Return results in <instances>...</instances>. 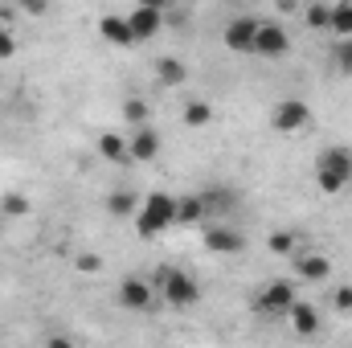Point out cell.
<instances>
[{
	"instance_id": "5b68a950",
	"label": "cell",
	"mask_w": 352,
	"mask_h": 348,
	"mask_svg": "<svg viewBox=\"0 0 352 348\" xmlns=\"http://www.w3.org/2000/svg\"><path fill=\"white\" fill-rule=\"evenodd\" d=\"M201 242H205L209 254H242L246 250L242 230H230V226H205L201 230Z\"/></svg>"
},
{
	"instance_id": "e0dca14e",
	"label": "cell",
	"mask_w": 352,
	"mask_h": 348,
	"mask_svg": "<svg viewBox=\"0 0 352 348\" xmlns=\"http://www.w3.org/2000/svg\"><path fill=\"white\" fill-rule=\"evenodd\" d=\"M156 78H160V87H180L184 83V62L180 58H160L156 62Z\"/></svg>"
},
{
	"instance_id": "30bf717a",
	"label": "cell",
	"mask_w": 352,
	"mask_h": 348,
	"mask_svg": "<svg viewBox=\"0 0 352 348\" xmlns=\"http://www.w3.org/2000/svg\"><path fill=\"white\" fill-rule=\"evenodd\" d=\"M119 303H123L127 312H144V307L152 303V283L140 279V274L123 279V283H119Z\"/></svg>"
},
{
	"instance_id": "f546056e",
	"label": "cell",
	"mask_w": 352,
	"mask_h": 348,
	"mask_svg": "<svg viewBox=\"0 0 352 348\" xmlns=\"http://www.w3.org/2000/svg\"><path fill=\"white\" fill-rule=\"evenodd\" d=\"M0 230H4V217H0Z\"/></svg>"
},
{
	"instance_id": "ba28073f",
	"label": "cell",
	"mask_w": 352,
	"mask_h": 348,
	"mask_svg": "<svg viewBox=\"0 0 352 348\" xmlns=\"http://www.w3.org/2000/svg\"><path fill=\"white\" fill-rule=\"evenodd\" d=\"M258 25H263V21H254V17H234V21L226 25V45H230L234 54H254Z\"/></svg>"
},
{
	"instance_id": "52a82bcc",
	"label": "cell",
	"mask_w": 352,
	"mask_h": 348,
	"mask_svg": "<svg viewBox=\"0 0 352 348\" xmlns=\"http://www.w3.org/2000/svg\"><path fill=\"white\" fill-rule=\"evenodd\" d=\"M127 25H131V37H135V41H148V37L160 33V25H164V8H160V4H140V8L127 12Z\"/></svg>"
},
{
	"instance_id": "d6986e66",
	"label": "cell",
	"mask_w": 352,
	"mask_h": 348,
	"mask_svg": "<svg viewBox=\"0 0 352 348\" xmlns=\"http://www.w3.org/2000/svg\"><path fill=\"white\" fill-rule=\"evenodd\" d=\"M328 33H336L340 41H344V37L352 41V4H336V8H332V25H328Z\"/></svg>"
},
{
	"instance_id": "4fadbf2b",
	"label": "cell",
	"mask_w": 352,
	"mask_h": 348,
	"mask_svg": "<svg viewBox=\"0 0 352 348\" xmlns=\"http://www.w3.org/2000/svg\"><path fill=\"white\" fill-rule=\"evenodd\" d=\"M291 328H295L299 336H316V332H320V312H316L311 303L295 299V303H291Z\"/></svg>"
},
{
	"instance_id": "4316f807",
	"label": "cell",
	"mask_w": 352,
	"mask_h": 348,
	"mask_svg": "<svg viewBox=\"0 0 352 348\" xmlns=\"http://www.w3.org/2000/svg\"><path fill=\"white\" fill-rule=\"evenodd\" d=\"M16 54V37H12V29H0V58H12Z\"/></svg>"
},
{
	"instance_id": "d4e9b609",
	"label": "cell",
	"mask_w": 352,
	"mask_h": 348,
	"mask_svg": "<svg viewBox=\"0 0 352 348\" xmlns=\"http://www.w3.org/2000/svg\"><path fill=\"white\" fill-rule=\"evenodd\" d=\"M270 250L274 254H291L295 250V234H270Z\"/></svg>"
},
{
	"instance_id": "3957f363",
	"label": "cell",
	"mask_w": 352,
	"mask_h": 348,
	"mask_svg": "<svg viewBox=\"0 0 352 348\" xmlns=\"http://www.w3.org/2000/svg\"><path fill=\"white\" fill-rule=\"evenodd\" d=\"M160 295H164V303H168V307H192V303L201 299V283H197L188 270L168 266V270L160 274Z\"/></svg>"
},
{
	"instance_id": "7c38bea8",
	"label": "cell",
	"mask_w": 352,
	"mask_h": 348,
	"mask_svg": "<svg viewBox=\"0 0 352 348\" xmlns=\"http://www.w3.org/2000/svg\"><path fill=\"white\" fill-rule=\"evenodd\" d=\"M98 33L111 41V45H135V37H131V25H127V17H115V12H107L102 21H98Z\"/></svg>"
},
{
	"instance_id": "44dd1931",
	"label": "cell",
	"mask_w": 352,
	"mask_h": 348,
	"mask_svg": "<svg viewBox=\"0 0 352 348\" xmlns=\"http://www.w3.org/2000/svg\"><path fill=\"white\" fill-rule=\"evenodd\" d=\"M29 213V201L21 193H4L0 197V217H25Z\"/></svg>"
},
{
	"instance_id": "ffe728a7",
	"label": "cell",
	"mask_w": 352,
	"mask_h": 348,
	"mask_svg": "<svg viewBox=\"0 0 352 348\" xmlns=\"http://www.w3.org/2000/svg\"><path fill=\"white\" fill-rule=\"evenodd\" d=\"M148 115H152V111H148V102H144V98H127V102H123V119L131 123V131L148 127Z\"/></svg>"
},
{
	"instance_id": "8fae6325",
	"label": "cell",
	"mask_w": 352,
	"mask_h": 348,
	"mask_svg": "<svg viewBox=\"0 0 352 348\" xmlns=\"http://www.w3.org/2000/svg\"><path fill=\"white\" fill-rule=\"evenodd\" d=\"M156 152H160V135H156L152 127H140V131H131V140H127V160H140V164H148V160H156Z\"/></svg>"
},
{
	"instance_id": "6da1fadb",
	"label": "cell",
	"mask_w": 352,
	"mask_h": 348,
	"mask_svg": "<svg viewBox=\"0 0 352 348\" xmlns=\"http://www.w3.org/2000/svg\"><path fill=\"white\" fill-rule=\"evenodd\" d=\"M316 184L328 193V197H336V193H344L352 184V152L349 148H324L320 156H316Z\"/></svg>"
},
{
	"instance_id": "cb8c5ba5",
	"label": "cell",
	"mask_w": 352,
	"mask_h": 348,
	"mask_svg": "<svg viewBox=\"0 0 352 348\" xmlns=\"http://www.w3.org/2000/svg\"><path fill=\"white\" fill-rule=\"evenodd\" d=\"M332 62H336V70L352 74V41H349V37H344V41H336V50H332Z\"/></svg>"
},
{
	"instance_id": "7a4b0ae2",
	"label": "cell",
	"mask_w": 352,
	"mask_h": 348,
	"mask_svg": "<svg viewBox=\"0 0 352 348\" xmlns=\"http://www.w3.org/2000/svg\"><path fill=\"white\" fill-rule=\"evenodd\" d=\"M135 226H140L144 238H156L168 226H176V197L173 193H148L135 209Z\"/></svg>"
},
{
	"instance_id": "484cf974",
	"label": "cell",
	"mask_w": 352,
	"mask_h": 348,
	"mask_svg": "<svg viewBox=\"0 0 352 348\" xmlns=\"http://www.w3.org/2000/svg\"><path fill=\"white\" fill-rule=\"evenodd\" d=\"M332 307L336 312H352V287H336L332 291Z\"/></svg>"
},
{
	"instance_id": "8992f818",
	"label": "cell",
	"mask_w": 352,
	"mask_h": 348,
	"mask_svg": "<svg viewBox=\"0 0 352 348\" xmlns=\"http://www.w3.org/2000/svg\"><path fill=\"white\" fill-rule=\"evenodd\" d=\"M295 299H299V295H295V283H291V279H274V283H266L263 295H258V312H266V316L291 312Z\"/></svg>"
},
{
	"instance_id": "2e32d148",
	"label": "cell",
	"mask_w": 352,
	"mask_h": 348,
	"mask_svg": "<svg viewBox=\"0 0 352 348\" xmlns=\"http://www.w3.org/2000/svg\"><path fill=\"white\" fill-rule=\"evenodd\" d=\"M205 201L201 197H176V226H197L205 221Z\"/></svg>"
},
{
	"instance_id": "5bb4252c",
	"label": "cell",
	"mask_w": 352,
	"mask_h": 348,
	"mask_svg": "<svg viewBox=\"0 0 352 348\" xmlns=\"http://www.w3.org/2000/svg\"><path fill=\"white\" fill-rule=\"evenodd\" d=\"M295 274L307 279V283H324L332 274V262L324 259V254H299L295 259Z\"/></svg>"
},
{
	"instance_id": "7402d4cb",
	"label": "cell",
	"mask_w": 352,
	"mask_h": 348,
	"mask_svg": "<svg viewBox=\"0 0 352 348\" xmlns=\"http://www.w3.org/2000/svg\"><path fill=\"white\" fill-rule=\"evenodd\" d=\"M303 21H307L311 29L328 33V25H332V8H324V4H311V8H303Z\"/></svg>"
},
{
	"instance_id": "f1b7e54d",
	"label": "cell",
	"mask_w": 352,
	"mask_h": 348,
	"mask_svg": "<svg viewBox=\"0 0 352 348\" xmlns=\"http://www.w3.org/2000/svg\"><path fill=\"white\" fill-rule=\"evenodd\" d=\"M45 348H74L66 336H54V340H45Z\"/></svg>"
},
{
	"instance_id": "277c9868",
	"label": "cell",
	"mask_w": 352,
	"mask_h": 348,
	"mask_svg": "<svg viewBox=\"0 0 352 348\" xmlns=\"http://www.w3.org/2000/svg\"><path fill=\"white\" fill-rule=\"evenodd\" d=\"M270 127L283 131V135L307 131V127H311V107H307L303 98H278L274 111H270Z\"/></svg>"
},
{
	"instance_id": "9a60e30c",
	"label": "cell",
	"mask_w": 352,
	"mask_h": 348,
	"mask_svg": "<svg viewBox=\"0 0 352 348\" xmlns=\"http://www.w3.org/2000/svg\"><path fill=\"white\" fill-rule=\"evenodd\" d=\"M98 156L111 160V164H127V140L119 131H102L98 135Z\"/></svg>"
},
{
	"instance_id": "9c48e42d",
	"label": "cell",
	"mask_w": 352,
	"mask_h": 348,
	"mask_svg": "<svg viewBox=\"0 0 352 348\" xmlns=\"http://www.w3.org/2000/svg\"><path fill=\"white\" fill-rule=\"evenodd\" d=\"M287 50H291L287 29L274 25V21H263V25H258V37H254V54H263V58H283Z\"/></svg>"
},
{
	"instance_id": "ac0fdd59",
	"label": "cell",
	"mask_w": 352,
	"mask_h": 348,
	"mask_svg": "<svg viewBox=\"0 0 352 348\" xmlns=\"http://www.w3.org/2000/svg\"><path fill=\"white\" fill-rule=\"evenodd\" d=\"M184 123H188V127H205V123H213V107H209V98H188V107H184Z\"/></svg>"
},
{
	"instance_id": "603a6c76",
	"label": "cell",
	"mask_w": 352,
	"mask_h": 348,
	"mask_svg": "<svg viewBox=\"0 0 352 348\" xmlns=\"http://www.w3.org/2000/svg\"><path fill=\"white\" fill-rule=\"evenodd\" d=\"M131 209H140V205H135V193H127V188H119V193L111 197V213H115V217H127Z\"/></svg>"
},
{
	"instance_id": "83f0119b",
	"label": "cell",
	"mask_w": 352,
	"mask_h": 348,
	"mask_svg": "<svg viewBox=\"0 0 352 348\" xmlns=\"http://www.w3.org/2000/svg\"><path fill=\"white\" fill-rule=\"evenodd\" d=\"M78 266H82L87 274H94V270H98V259H94V254H82V259H78Z\"/></svg>"
}]
</instances>
